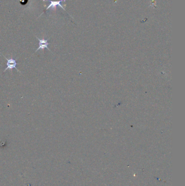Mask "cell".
<instances>
[{
	"instance_id": "cell-1",
	"label": "cell",
	"mask_w": 185,
	"mask_h": 186,
	"mask_svg": "<svg viewBox=\"0 0 185 186\" xmlns=\"http://www.w3.org/2000/svg\"><path fill=\"white\" fill-rule=\"evenodd\" d=\"M2 55L3 57L5 58V59L7 60V67H6V68L4 70L3 72H5L7 70H12L13 69H15L17 72H20V70H19L17 68V60H15V59L13 58H7L6 57H5V56H3V55Z\"/></svg>"
},
{
	"instance_id": "cell-4",
	"label": "cell",
	"mask_w": 185,
	"mask_h": 186,
	"mask_svg": "<svg viewBox=\"0 0 185 186\" xmlns=\"http://www.w3.org/2000/svg\"><path fill=\"white\" fill-rule=\"evenodd\" d=\"M28 2V0H21L20 1V3L21 5H26V3Z\"/></svg>"
},
{
	"instance_id": "cell-3",
	"label": "cell",
	"mask_w": 185,
	"mask_h": 186,
	"mask_svg": "<svg viewBox=\"0 0 185 186\" xmlns=\"http://www.w3.org/2000/svg\"><path fill=\"white\" fill-rule=\"evenodd\" d=\"M63 1H65V0H60V1H50V5L48 6L47 7L46 9L44 12H46L48 10H49L51 8H52V9L53 8L55 9V8H56V7L58 6H59L60 7H62V9L65 10L64 8L62 7V6L61 4L62 2H63Z\"/></svg>"
},
{
	"instance_id": "cell-2",
	"label": "cell",
	"mask_w": 185,
	"mask_h": 186,
	"mask_svg": "<svg viewBox=\"0 0 185 186\" xmlns=\"http://www.w3.org/2000/svg\"><path fill=\"white\" fill-rule=\"evenodd\" d=\"M36 38L38 39V41H39V48H37V50L36 51V52L38 51L43 50L45 48H47V50L50 51V48H48V45L50 44V43H48V39H39L37 37H36Z\"/></svg>"
}]
</instances>
